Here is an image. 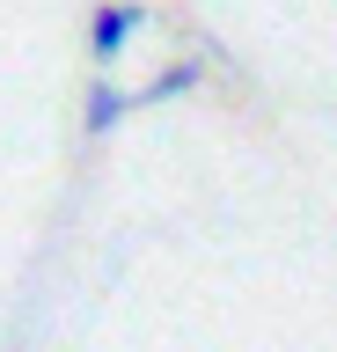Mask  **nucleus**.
Returning a JSON list of instances; mask_svg holds the SVG:
<instances>
[{
	"label": "nucleus",
	"mask_w": 337,
	"mask_h": 352,
	"mask_svg": "<svg viewBox=\"0 0 337 352\" xmlns=\"http://www.w3.org/2000/svg\"><path fill=\"white\" fill-rule=\"evenodd\" d=\"M139 30H147V8H139V0H111V8H95V22H89V52L111 66Z\"/></svg>",
	"instance_id": "1"
},
{
	"label": "nucleus",
	"mask_w": 337,
	"mask_h": 352,
	"mask_svg": "<svg viewBox=\"0 0 337 352\" xmlns=\"http://www.w3.org/2000/svg\"><path fill=\"white\" fill-rule=\"evenodd\" d=\"M125 118H132V88H117V81H89V110H81V125H89V140L117 132Z\"/></svg>",
	"instance_id": "2"
},
{
	"label": "nucleus",
	"mask_w": 337,
	"mask_h": 352,
	"mask_svg": "<svg viewBox=\"0 0 337 352\" xmlns=\"http://www.w3.org/2000/svg\"><path fill=\"white\" fill-rule=\"evenodd\" d=\"M191 88H205V59H176V66H161L147 88H132V110H147V103H176V96H191Z\"/></svg>",
	"instance_id": "3"
}]
</instances>
